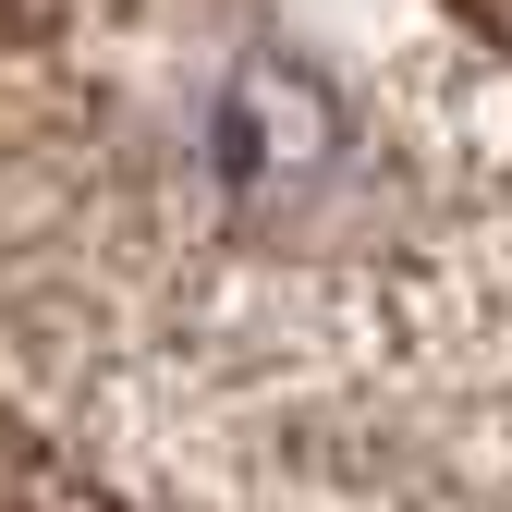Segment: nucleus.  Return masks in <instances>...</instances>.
I'll list each match as a JSON object with an SVG mask.
<instances>
[{"mask_svg": "<svg viewBox=\"0 0 512 512\" xmlns=\"http://www.w3.org/2000/svg\"><path fill=\"white\" fill-rule=\"evenodd\" d=\"M464 25H476V37H500V49H512V0H464Z\"/></svg>", "mask_w": 512, "mask_h": 512, "instance_id": "1", "label": "nucleus"}]
</instances>
